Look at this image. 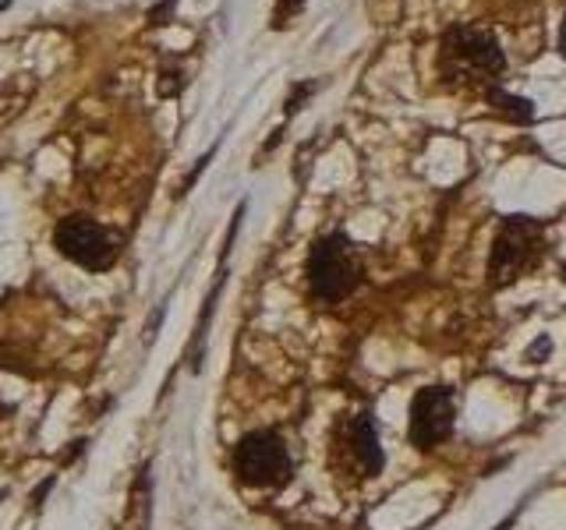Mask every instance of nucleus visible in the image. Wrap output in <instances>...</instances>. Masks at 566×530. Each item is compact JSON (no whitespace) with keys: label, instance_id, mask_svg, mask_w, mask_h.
I'll use <instances>...</instances> for the list:
<instances>
[{"label":"nucleus","instance_id":"20e7f679","mask_svg":"<svg viewBox=\"0 0 566 530\" xmlns=\"http://www.w3.org/2000/svg\"><path fill=\"white\" fill-rule=\"evenodd\" d=\"M538 244H542V226L538 220L531 216H510L503 220L500 234L492 241V258H489V276L492 283H500L521 276L531 262L538 255Z\"/></svg>","mask_w":566,"mask_h":530},{"label":"nucleus","instance_id":"39448f33","mask_svg":"<svg viewBox=\"0 0 566 530\" xmlns=\"http://www.w3.org/2000/svg\"><path fill=\"white\" fill-rule=\"evenodd\" d=\"M53 244H57V252L64 258H71L75 265H82V269H93V273L111 269L117 258L114 237L88 216H64L57 223V230H53Z\"/></svg>","mask_w":566,"mask_h":530},{"label":"nucleus","instance_id":"f257e3e1","mask_svg":"<svg viewBox=\"0 0 566 530\" xmlns=\"http://www.w3.org/2000/svg\"><path fill=\"white\" fill-rule=\"evenodd\" d=\"M506 71V53L500 40L482 25H453L439 40V75L457 85H482L492 93Z\"/></svg>","mask_w":566,"mask_h":530},{"label":"nucleus","instance_id":"7ed1b4c3","mask_svg":"<svg viewBox=\"0 0 566 530\" xmlns=\"http://www.w3.org/2000/svg\"><path fill=\"white\" fill-rule=\"evenodd\" d=\"M234 467L244 485L252 488H280L291 477V453L283 438L273 432H252L238 442Z\"/></svg>","mask_w":566,"mask_h":530},{"label":"nucleus","instance_id":"423d86ee","mask_svg":"<svg viewBox=\"0 0 566 530\" xmlns=\"http://www.w3.org/2000/svg\"><path fill=\"white\" fill-rule=\"evenodd\" d=\"M453 417H457V406H453V393L450 389H421L411 403V442L421 449H432L439 442H447L453 432Z\"/></svg>","mask_w":566,"mask_h":530},{"label":"nucleus","instance_id":"1a4fd4ad","mask_svg":"<svg viewBox=\"0 0 566 530\" xmlns=\"http://www.w3.org/2000/svg\"><path fill=\"white\" fill-rule=\"evenodd\" d=\"M305 4H308V0H276V8L270 14V25L273 29H291V22L301 11H305Z\"/></svg>","mask_w":566,"mask_h":530},{"label":"nucleus","instance_id":"9d476101","mask_svg":"<svg viewBox=\"0 0 566 530\" xmlns=\"http://www.w3.org/2000/svg\"><path fill=\"white\" fill-rule=\"evenodd\" d=\"M548 350H553V343H548V340H545V336H542V343H535V347H531V350H527V361H531V364H538V361L545 358V353H548Z\"/></svg>","mask_w":566,"mask_h":530},{"label":"nucleus","instance_id":"0eeeda50","mask_svg":"<svg viewBox=\"0 0 566 530\" xmlns=\"http://www.w3.org/2000/svg\"><path fill=\"white\" fill-rule=\"evenodd\" d=\"M350 442H354V453H358L365 474H379V470H382V449H379L376 424H371V417H368V414H361L358 421H354Z\"/></svg>","mask_w":566,"mask_h":530},{"label":"nucleus","instance_id":"f03ea898","mask_svg":"<svg viewBox=\"0 0 566 530\" xmlns=\"http://www.w3.org/2000/svg\"><path fill=\"white\" fill-rule=\"evenodd\" d=\"M308 287L318 300H326V305H336V300H344L358 287V262H354L347 237L333 234V237L315 241L308 255Z\"/></svg>","mask_w":566,"mask_h":530},{"label":"nucleus","instance_id":"6e6552de","mask_svg":"<svg viewBox=\"0 0 566 530\" xmlns=\"http://www.w3.org/2000/svg\"><path fill=\"white\" fill-rule=\"evenodd\" d=\"M489 103H492L503 117L517 120V124H527L531 117H535V106H531V99L513 96V93H503V88H492V93H489Z\"/></svg>","mask_w":566,"mask_h":530}]
</instances>
